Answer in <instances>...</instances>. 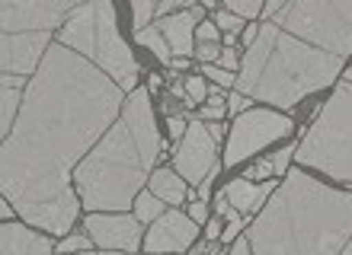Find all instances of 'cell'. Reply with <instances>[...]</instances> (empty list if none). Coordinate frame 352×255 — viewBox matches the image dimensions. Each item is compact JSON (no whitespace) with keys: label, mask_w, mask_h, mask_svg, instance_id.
I'll return each instance as SVG.
<instances>
[{"label":"cell","mask_w":352,"mask_h":255,"mask_svg":"<svg viewBox=\"0 0 352 255\" xmlns=\"http://www.w3.org/2000/svg\"><path fill=\"white\" fill-rule=\"evenodd\" d=\"M122 109L125 90L100 64L65 42L48 48L0 150V189L26 223L58 236L74 227V169Z\"/></svg>","instance_id":"cell-1"},{"label":"cell","mask_w":352,"mask_h":255,"mask_svg":"<svg viewBox=\"0 0 352 255\" xmlns=\"http://www.w3.org/2000/svg\"><path fill=\"white\" fill-rule=\"evenodd\" d=\"M352 55V0H269L234 90L292 109L340 77Z\"/></svg>","instance_id":"cell-2"},{"label":"cell","mask_w":352,"mask_h":255,"mask_svg":"<svg viewBox=\"0 0 352 255\" xmlns=\"http://www.w3.org/2000/svg\"><path fill=\"white\" fill-rule=\"evenodd\" d=\"M247 236L260 255L346 252L352 243V195L295 169L250 223Z\"/></svg>","instance_id":"cell-3"},{"label":"cell","mask_w":352,"mask_h":255,"mask_svg":"<svg viewBox=\"0 0 352 255\" xmlns=\"http://www.w3.org/2000/svg\"><path fill=\"white\" fill-rule=\"evenodd\" d=\"M157 121L151 109V93L135 86L125 99L119 121H112L93 154L74 169L77 195L90 210H129L151 182L154 163L160 156Z\"/></svg>","instance_id":"cell-4"},{"label":"cell","mask_w":352,"mask_h":255,"mask_svg":"<svg viewBox=\"0 0 352 255\" xmlns=\"http://www.w3.org/2000/svg\"><path fill=\"white\" fill-rule=\"evenodd\" d=\"M87 0H3L0 64L3 73H32L52 48V36Z\"/></svg>","instance_id":"cell-5"},{"label":"cell","mask_w":352,"mask_h":255,"mask_svg":"<svg viewBox=\"0 0 352 255\" xmlns=\"http://www.w3.org/2000/svg\"><path fill=\"white\" fill-rule=\"evenodd\" d=\"M58 42L74 48L90 61H96L102 71L109 73L122 90L131 93L138 86V64L131 58L129 45L119 36L116 10L109 0H87L67 16V23L58 29Z\"/></svg>","instance_id":"cell-6"},{"label":"cell","mask_w":352,"mask_h":255,"mask_svg":"<svg viewBox=\"0 0 352 255\" xmlns=\"http://www.w3.org/2000/svg\"><path fill=\"white\" fill-rule=\"evenodd\" d=\"M295 160L330 179L352 182V83L343 80L333 99L317 115L305 141L295 147Z\"/></svg>","instance_id":"cell-7"},{"label":"cell","mask_w":352,"mask_h":255,"mask_svg":"<svg viewBox=\"0 0 352 255\" xmlns=\"http://www.w3.org/2000/svg\"><path fill=\"white\" fill-rule=\"evenodd\" d=\"M292 127H295L292 125V119L282 115V112H272V109H247V112H241L237 121L231 125L228 150H224V166L243 163L247 156H253L256 150L269 147L272 141H282Z\"/></svg>","instance_id":"cell-8"},{"label":"cell","mask_w":352,"mask_h":255,"mask_svg":"<svg viewBox=\"0 0 352 255\" xmlns=\"http://www.w3.org/2000/svg\"><path fill=\"white\" fill-rule=\"evenodd\" d=\"M218 141L212 137L208 125L205 121H189L186 134L179 137V147L173 154V163H176V173L189 179L192 185H202L205 179L212 173H218Z\"/></svg>","instance_id":"cell-9"},{"label":"cell","mask_w":352,"mask_h":255,"mask_svg":"<svg viewBox=\"0 0 352 255\" xmlns=\"http://www.w3.org/2000/svg\"><path fill=\"white\" fill-rule=\"evenodd\" d=\"M141 223L144 220L135 214L129 217L125 210H112V214H90L87 217V233L100 249H125L135 252L141 246Z\"/></svg>","instance_id":"cell-10"},{"label":"cell","mask_w":352,"mask_h":255,"mask_svg":"<svg viewBox=\"0 0 352 255\" xmlns=\"http://www.w3.org/2000/svg\"><path fill=\"white\" fill-rule=\"evenodd\" d=\"M195 233H199V223H195L189 214L164 210V214L154 220V227L148 230L144 249H148V252H186V249H192Z\"/></svg>","instance_id":"cell-11"},{"label":"cell","mask_w":352,"mask_h":255,"mask_svg":"<svg viewBox=\"0 0 352 255\" xmlns=\"http://www.w3.org/2000/svg\"><path fill=\"white\" fill-rule=\"evenodd\" d=\"M202 16H205V7H189V10H179V13H167V19L157 23L164 38H167L170 48H173V58L176 55L189 58L195 51L192 36H195V26L202 23Z\"/></svg>","instance_id":"cell-12"},{"label":"cell","mask_w":352,"mask_h":255,"mask_svg":"<svg viewBox=\"0 0 352 255\" xmlns=\"http://www.w3.org/2000/svg\"><path fill=\"white\" fill-rule=\"evenodd\" d=\"M55 243L48 236H38L36 230L23 223H3L0 230V252L3 255H48Z\"/></svg>","instance_id":"cell-13"},{"label":"cell","mask_w":352,"mask_h":255,"mask_svg":"<svg viewBox=\"0 0 352 255\" xmlns=\"http://www.w3.org/2000/svg\"><path fill=\"white\" fill-rule=\"evenodd\" d=\"M272 191H276V182H272V179L263 185H253V182H247V179H234V182L224 189V195H228V201H231L241 214H250V210L260 208Z\"/></svg>","instance_id":"cell-14"},{"label":"cell","mask_w":352,"mask_h":255,"mask_svg":"<svg viewBox=\"0 0 352 255\" xmlns=\"http://www.w3.org/2000/svg\"><path fill=\"white\" fill-rule=\"evenodd\" d=\"M26 83V77L23 73H3V86H0V93H3V102H0V134L7 137L10 131H13V115L19 112V106H23V96H19V86Z\"/></svg>","instance_id":"cell-15"},{"label":"cell","mask_w":352,"mask_h":255,"mask_svg":"<svg viewBox=\"0 0 352 255\" xmlns=\"http://www.w3.org/2000/svg\"><path fill=\"white\" fill-rule=\"evenodd\" d=\"M151 191L160 195L167 204H179V201L189 195V191H186L183 175L173 173V169H154V173H151Z\"/></svg>","instance_id":"cell-16"},{"label":"cell","mask_w":352,"mask_h":255,"mask_svg":"<svg viewBox=\"0 0 352 255\" xmlns=\"http://www.w3.org/2000/svg\"><path fill=\"white\" fill-rule=\"evenodd\" d=\"M138 32V42L141 45H148L154 55L160 58V61H173V48H170V42L164 38V32H160V26H144V29H135Z\"/></svg>","instance_id":"cell-17"},{"label":"cell","mask_w":352,"mask_h":255,"mask_svg":"<svg viewBox=\"0 0 352 255\" xmlns=\"http://www.w3.org/2000/svg\"><path fill=\"white\" fill-rule=\"evenodd\" d=\"M164 208H167V201L160 198V195H154V191H141L138 198H135V214H138L144 223H154V220L164 214Z\"/></svg>","instance_id":"cell-18"},{"label":"cell","mask_w":352,"mask_h":255,"mask_svg":"<svg viewBox=\"0 0 352 255\" xmlns=\"http://www.w3.org/2000/svg\"><path fill=\"white\" fill-rule=\"evenodd\" d=\"M224 3H228V10H234V13H241L243 19L260 16L263 7H266V0H224Z\"/></svg>","instance_id":"cell-19"},{"label":"cell","mask_w":352,"mask_h":255,"mask_svg":"<svg viewBox=\"0 0 352 255\" xmlns=\"http://www.w3.org/2000/svg\"><path fill=\"white\" fill-rule=\"evenodd\" d=\"M205 77H212L218 86H237V73L221 67V64H205Z\"/></svg>","instance_id":"cell-20"},{"label":"cell","mask_w":352,"mask_h":255,"mask_svg":"<svg viewBox=\"0 0 352 255\" xmlns=\"http://www.w3.org/2000/svg\"><path fill=\"white\" fill-rule=\"evenodd\" d=\"M93 236L90 233H74V236H65L58 243V252H77V249H90Z\"/></svg>","instance_id":"cell-21"},{"label":"cell","mask_w":352,"mask_h":255,"mask_svg":"<svg viewBox=\"0 0 352 255\" xmlns=\"http://www.w3.org/2000/svg\"><path fill=\"white\" fill-rule=\"evenodd\" d=\"M221 51L224 48L218 45V42H199V45H195V58H199L202 64H214L218 58H221Z\"/></svg>","instance_id":"cell-22"},{"label":"cell","mask_w":352,"mask_h":255,"mask_svg":"<svg viewBox=\"0 0 352 255\" xmlns=\"http://www.w3.org/2000/svg\"><path fill=\"white\" fill-rule=\"evenodd\" d=\"M186 99H189V106L208 99V90H205L202 77H189V80H186Z\"/></svg>","instance_id":"cell-23"},{"label":"cell","mask_w":352,"mask_h":255,"mask_svg":"<svg viewBox=\"0 0 352 255\" xmlns=\"http://www.w3.org/2000/svg\"><path fill=\"white\" fill-rule=\"evenodd\" d=\"M214 23H218V26H221L224 32H241V26H243V16H241V13H234V10H221Z\"/></svg>","instance_id":"cell-24"},{"label":"cell","mask_w":352,"mask_h":255,"mask_svg":"<svg viewBox=\"0 0 352 255\" xmlns=\"http://www.w3.org/2000/svg\"><path fill=\"white\" fill-rule=\"evenodd\" d=\"M295 156V147H285V150H278L276 156H272V173L276 175H282L288 169V160Z\"/></svg>","instance_id":"cell-25"},{"label":"cell","mask_w":352,"mask_h":255,"mask_svg":"<svg viewBox=\"0 0 352 255\" xmlns=\"http://www.w3.org/2000/svg\"><path fill=\"white\" fill-rule=\"evenodd\" d=\"M218 23H199V26H195V38H199V42H218Z\"/></svg>","instance_id":"cell-26"},{"label":"cell","mask_w":352,"mask_h":255,"mask_svg":"<svg viewBox=\"0 0 352 255\" xmlns=\"http://www.w3.org/2000/svg\"><path fill=\"white\" fill-rule=\"evenodd\" d=\"M250 99H253V96H247V93H241V90H237V93H234V96H231V99H228V109H231L234 115H241V112H247V109H250Z\"/></svg>","instance_id":"cell-27"},{"label":"cell","mask_w":352,"mask_h":255,"mask_svg":"<svg viewBox=\"0 0 352 255\" xmlns=\"http://www.w3.org/2000/svg\"><path fill=\"white\" fill-rule=\"evenodd\" d=\"M218 64H221V67H228V71H237V67H241V58H237V51H234V45H228L221 51V58H218Z\"/></svg>","instance_id":"cell-28"},{"label":"cell","mask_w":352,"mask_h":255,"mask_svg":"<svg viewBox=\"0 0 352 255\" xmlns=\"http://www.w3.org/2000/svg\"><path fill=\"white\" fill-rule=\"evenodd\" d=\"M241 230H243V220L241 217H237V220H228V227L221 230V239H224V243H231V239L241 236Z\"/></svg>","instance_id":"cell-29"},{"label":"cell","mask_w":352,"mask_h":255,"mask_svg":"<svg viewBox=\"0 0 352 255\" xmlns=\"http://www.w3.org/2000/svg\"><path fill=\"white\" fill-rule=\"evenodd\" d=\"M189 217H192L195 223H208V210H205V201H192V204H189Z\"/></svg>","instance_id":"cell-30"},{"label":"cell","mask_w":352,"mask_h":255,"mask_svg":"<svg viewBox=\"0 0 352 255\" xmlns=\"http://www.w3.org/2000/svg\"><path fill=\"white\" fill-rule=\"evenodd\" d=\"M231 252H234V255H247V252H253V243H250V236H237V239H234Z\"/></svg>","instance_id":"cell-31"},{"label":"cell","mask_w":352,"mask_h":255,"mask_svg":"<svg viewBox=\"0 0 352 255\" xmlns=\"http://www.w3.org/2000/svg\"><path fill=\"white\" fill-rule=\"evenodd\" d=\"M167 127H170V137H183V134H186V127H189V125H186L183 119H176V115H173Z\"/></svg>","instance_id":"cell-32"},{"label":"cell","mask_w":352,"mask_h":255,"mask_svg":"<svg viewBox=\"0 0 352 255\" xmlns=\"http://www.w3.org/2000/svg\"><path fill=\"white\" fill-rule=\"evenodd\" d=\"M266 175H272V160L269 163H260L256 169L250 173V179H266Z\"/></svg>","instance_id":"cell-33"},{"label":"cell","mask_w":352,"mask_h":255,"mask_svg":"<svg viewBox=\"0 0 352 255\" xmlns=\"http://www.w3.org/2000/svg\"><path fill=\"white\" fill-rule=\"evenodd\" d=\"M205 236L218 239V236H221V223H218V220H208V223H205Z\"/></svg>","instance_id":"cell-34"},{"label":"cell","mask_w":352,"mask_h":255,"mask_svg":"<svg viewBox=\"0 0 352 255\" xmlns=\"http://www.w3.org/2000/svg\"><path fill=\"white\" fill-rule=\"evenodd\" d=\"M256 36H260V26H250V29H243V45L250 48L253 42H256Z\"/></svg>","instance_id":"cell-35"},{"label":"cell","mask_w":352,"mask_h":255,"mask_svg":"<svg viewBox=\"0 0 352 255\" xmlns=\"http://www.w3.org/2000/svg\"><path fill=\"white\" fill-rule=\"evenodd\" d=\"M205 125H208V131H212L214 141H221V137H224V127L218 125V121H205Z\"/></svg>","instance_id":"cell-36"},{"label":"cell","mask_w":352,"mask_h":255,"mask_svg":"<svg viewBox=\"0 0 352 255\" xmlns=\"http://www.w3.org/2000/svg\"><path fill=\"white\" fill-rule=\"evenodd\" d=\"M10 214H13V210H10V201H3V204H0V217L10 220Z\"/></svg>","instance_id":"cell-37"},{"label":"cell","mask_w":352,"mask_h":255,"mask_svg":"<svg viewBox=\"0 0 352 255\" xmlns=\"http://www.w3.org/2000/svg\"><path fill=\"white\" fill-rule=\"evenodd\" d=\"M224 45H237V32H228V36H224Z\"/></svg>","instance_id":"cell-38"},{"label":"cell","mask_w":352,"mask_h":255,"mask_svg":"<svg viewBox=\"0 0 352 255\" xmlns=\"http://www.w3.org/2000/svg\"><path fill=\"white\" fill-rule=\"evenodd\" d=\"M346 80H349V83H352V67H349V71H346Z\"/></svg>","instance_id":"cell-39"},{"label":"cell","mask_w":352,"mask_h":255,"mask_svg":"<svg viewBox=\"0 0 352 255\" xmlns=\"http://www.w3.org/2000/svg\"><path fill=\"white\" fill-rule=\"evenodd\" d=\"M346 252H349V255H352V243H349V249H346Z\"/></svg>","instance_id":"cell-40"}]
</instances>
